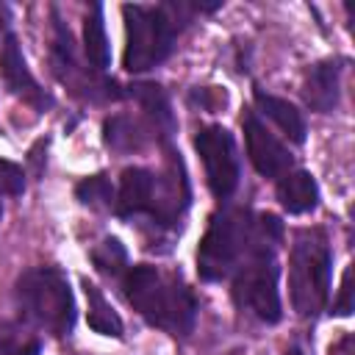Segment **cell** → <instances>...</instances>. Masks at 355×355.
Listing matches in <instances>:
<instances>
[{"label": "cell", "instance_id": "1", "mask_svg": "<svg viewBox=\"0 0 355 355\" xmlns=\"http://www.w3.org/2000/svg\"><path fill=\"white\" fill-rule=\"evenodd\" d=\"M222 8V0L216 3H186V0H169V3H125L122 19H125V53H122V69L130 75L150 72L161 67L178 44V36L191 25L197 14H214Z\"/></svg>", "mask_w": 355, "mask_h": 355}, {"label": "cell", "instance_id": "7", "mask_svg": "<svg viewBox=\"0 0 355 355\" xmlns=\"http://www.w3.org/2000/svg\"><path fill=\"white\" fill-rule=\"evenodd\" d=\"M53 17V39H50V69L61 86L69 89L72 97L83 103H116L125 100V89L114 78H103L94 69L80 67L75 53V36L69 25L58 17V8H50Z\"/></svg>", "mask_w": 355, "mask_h": 355}, {"label": "cell", "instance_id": "16", "mask_svg": "<svg viewBox=\"0 0 355 355\" xmlns=\"http://www.w3.org/2000/svg\"><path fill=\"white\" fill-rule=\"evenodd\" d=\"M275 197L280 208L291 216L311 214L319 205V183L308 169H288L275 180Z\"/></svg>", "mask_w": 355, "mask_h": 355}, {"label": "cell", "instance_id": "11", "mask_svg": "<svg viewBox=\"0 0 355 355\" xmlns=\"http://www.w3.org/2000/svg\"><path fill=\"white\" fill-rule=\"evenodd\" d=\"M347 58H322L311 64L300 83V97L308 111L333 114L341 100V75Z\"/></svg>", "mask_w": 355, "mask_h": 355}, {"label": "cell", "instance_id": "19", "mask_svg": "<svg viewBox=\"0 0 355 355\" xmlns=\"http://www.w3.org/2000/svg\"><path fill=\"white\" fill-rule=\"evenodd\" d=\"M72 194L80 205H86L92 211H114V202H116V189L105 172H94V175L80 178L75 183Z\"/></svg>", "mask_w": 355, "mask_h": 355}, {"label": "cell", "instance_id": "8", "mask_svg": "<svg viewBox=\"0 0 355 355\" xmlns=\"http://www.w3.org/2000/svg\"><path fill=\"white\" fill-rule=\"evenodd\" d=\"M194 150L202 161L205 183H208L211 194L219 202H227L241 183V161H239L233 133L219 122L202 125L194 133Z\"/></svg>", "mask_w": 355, "mask_h": 355}, {"label": "cell", "instance_id": "27", "mask_svg": "<svg viewBox=\"0 0 355 355\" xmlns=\"http://www.w3.org/2000/svg\"><path fill=\"white\" fill-rule=\"evenodd\" d=\"M280 355H305V352H302V349H300V347H297V344H286V347H283V352H280Z\"/></svg>", "mask_w": 355, "mask_h": 355}, {"label": "cell", "instance_id": "20", "mask_svg": "<svg viewBox=\"0 0 355 355\" xmlns=\"http://www.w3.org/2000/svg\"><path fill=\"white\" fill-rule=\"evenodd\" d=\"M89 261L103 277L119 280V275L128 269V250L116 236H105L100 244L89 250Z\"/></svg>", "mask_w": 355, "mask_h": 355}, {"label": "cell", "instance_id": "10", "mask_svg": "<svg viewBox=\"0 0 355 355\" xmlns=\"http://www.w3.org/2000/svg\"><path fill=\"white\" fill-rule=\"evenodd\" d=\"M241 130H244V147H247L250 164L261 178L277 180L280 175L294 169V155L288 153V147L261 122V116L252 108H244Z\"/></svg>", "mask_w": 355, "mask_h": 355}, {"label": "cell", "instance_id": "6", "mask_svg": "<svg viewBox=\"0 0 355 355\" xmlns=\"http://www.w3.org/2000/svg\"><path fill=\"white\" fill-rule=\"evenodd\" d=\"M255 214L247 205L225 202L208 219V227L197 247V275L205 283L230 280L236 266L250 250Z\"/></svg>", "mask_w": 355, "mask_h": 355}, {"label": "cell", "instance_id": "14", "mask_svg": "<svg viewBox=\"0 0 355 355\" xmlns=\"http://www.w3.org/2000/svg\"><path fill=\"white\" fill-rule=\"evenodd\" d=\"M252 111L258 116H266L272 119L280 133L291 141V144H305V136H308V122H305V114L286 97H277L261 86H252Z\"/></svg>", "mask_w": 355, "mask_h": 355}, {"label": "cell", "instance_id": "18", "mask_svg": "<svg viewBox=\"0 0 355 355\" xmlns=\"http://www.w3.org/2000/svg\"><path fill=\"white\" fill-rule=\"evenodd\" d=\"M83 286V294H86V322L94 333L100 336H108V338H122L125 336V322L122 316L111 308V302L105 300L103 288L97 283H92L89 277L80 280Z\"/></svg>", "mask_w": 355, "mask_h": 355}, {"label": "cell", "instance_id": "26", "mask_svg": "<svg viewBox=\"0 0 355 355\" xmlns=\"http://www.w3.org/2000/svg\"><path fill=\"white\" fill-rule=\"evenodd\" d=\"M8 19H11V11H8L6 3H0V42H3L6 33H8Z\"/></svg>", "mask_w": 355, "mask_h": 355}, {"label": "cell", "instance_id": "17", "mask_svg": "<svg viewBox=\"0 0 355 355\" xmlns=\"http://www.w3.org/2000/svg\"><path fill=\"white\" fill-rule=\"evenodd\" d=\"M83 55L89 61V69L105 72L111 67V44L105 33V11L103 3H89L83 14Z\"/></svg>", "mask_w": 355, "mask_h": 355}, {"label": "cell", "instance_id": "4", "mask_svg": "<svg viewBox=\"0 0 355 355\" xmlns=\"http://www.w3.org/2000/svg\"><path fill=\"white\" fill-rule=\"evenodd\" d=\"M14 302L22 322L33 330H42L53 338H67L75 330V294L58 266L42 263L19 272L14 280Z\"/></svg>", "mask_w": 355, "mask_h": 355}, {"label": "cell", "instance_id": "15", "mask_svg": "<svg viewBox=\"0 0 355 355\" xmlns=\"http://www.w3.org/2000/svg\"><path fill=\"white\" fill-rule=\"evenodd\" d=\"M155 130L144 116H130V114H111L103 119V144L111 153L130 155L141 153L150 141H155Z\"/></svg>", "mask_w": 355, "mask_h": 355}, {"label": "cell", "instance_id": "9", "mask_svg": "<svg viewBox=\"0 0 355 355\" xmlns=\"http://www.w3.org/2000/svg\"><path fill=\"white\" fill-rule=\"evenodd\" d=\"M0 80H3L8 94H14L19 103H25L28 108H33L39 114H44L55 105L53 94L31 72L25 53H22V44H19L14 31H8L6 39L0 42Z\"/></svg>", "mask_w": 355, "mask_h": 355}, {"label": "cell", "instance_id": "13", "mask_svg": "<svg viewBox=\"0 0 355 355\" xmlns=\"http://www.w3.org/2000/svg\"><path fill=\"white\" fill-rule=\"evenodd\" d=\"M125 97L139 103V108L144 111V119L150 122L155 136L164 144H169V139L178 130V119L172 114V103H169V94L164 92V86L161 83H150V80H136V83H130L125 89Z\"/></svg>", "mask_w": 355, "mask_h": 355}, {"label": "cell", "instance_id": "22", "mask_svg": "<svg viewBox=\"0 0 355 355\" xmlns=\"http://www.w3.org/2000/svg\"><path fill=\"white\" fill-rule=\"evenodd\" d=\"M28 186V172L22 169V164L0 158V200L3 197H22Z\"/></svg>", "mask_w": 355, "mask_h": 355}, {"label": "cell", "instance_id": "24", "mask_svg": "<svg viewBox=\"0 0 355 355\" xmlns=\"http://www.w3.org/2000/svg\"><path fill=\"white\" fill-rule=\"evenodd\" d=\"M327 355H355V336H352V333H341V336L330 344Z\"/></svg>", "mask_w": 355, "mask_h": 355}, {"label": "cell", "instance_id": "5", "mask_svg": "<svg viewBox=\"0 0 355 355\" xmlns=\"http://www.w3.org/2000/svg\"><path fill=\"white\" fill-rule=\"evenodd\" d=\"M333 247L324 227H300L288 250V297L300 319H316L330 302Z\"/></svg>", "mask_w": 355, "mask_h": 355}, {"label": "cell", "instance_id": "12", "mask_svg": "<svg viewBox=\"0 0 355 355\" xmlns=\"http://www.w3.org/2000/svg\"><path fill=\"white\" fill-rule=\"evenodd\" d=\"M153 189H155V169H150V166H125L122 175H119L114 216L122 219V222L147 219Z\"/></svg>", "mask_w": 355, "mask_h": 355}, {"label": "cell", "instance_id": "2", "mask_svg": "<svg viewBox=\"0 0 355 355\" xmlns=\"http://www.w3.org/2000/svg\"><path fill=\"white\" fill-rule=\"evenodd\" d=\"M283 239L286 227L277 214H255L250 250L230 275V297L236 308L250 311L263 324H277L283 319L277 263V250L283 247Z\"/></svg>", "mask_w": 355, "mask_h": 355}, {"label": "cell", "instance_id": "21", "mask_svg": "<svg viewBox=\"0 0 355 355\" xmlns=\"http://www.w3.org/2000/svg\"><path fill=\"white\" fill-rule=\"evenodd\" d=\"M0 355H42V338L25 322H0Z\"/></svg>", "mask_w": 355, "mask_h": 355}, {"label": "cell", "instance_id": "3", "mask_svg": "<svg viewBox=\"0 0 355 355\" xmlns=\"http://www.w3.org/2000/svg\"><path fill=\"white\" fill-rule=\"evenodd\" d=\"M119 291L150 327L180 338L194 333L200 300L178 272L155 263H133L119 275Z\"/></svg>", "mask_w": 355, "mask_h": 355}, {"label": "cell", "instance_id": "28", "mask_svg": "<svg viewBox=\"0 0 355 355\" xmlns=\"http://www.w3.org/2000/svg\"><path fill=\"white\" fill-rule=\"evenodd\" d=\"M0 222H3V200H0Z\"/></svg>", "mask_w": 355, "mask_h": 355}, {"label": "cell", "instance_id": "23", "mask_svg": "<svg viewBox=\"0 0 355 355\" xmlns=\"http://www.w3.org/2000/svg\"><path fill=\"white\" fill-rule=\"evenodd\" d=\"M333 316H349L352 313V266L344 269L341 275V286H338V297L330 305Z\"/></svg>", "mask_w": 355, "mask_h": 355}, {"label": "cell", "instance_id": "25", "mask_svg": "<svg viewBox=\"0 0 355 355\" xmlns=\"http://www.w3.org/2000/svg\"><path fill=\"white\" fill-rule=\"evenodd\" d=\"M28 164L33 166V178H42L44 164H47V155H39V141L31 147V153H28Z\"/></svg>", "mask_w": 355, "mask_h": 355}]
</instances>
